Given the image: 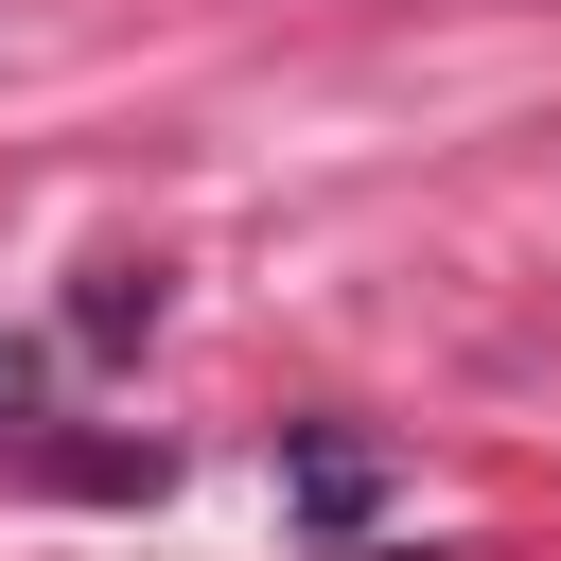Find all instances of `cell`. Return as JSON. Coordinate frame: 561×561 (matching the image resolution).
I'll return each mask as SVG.
<instances>
[]
</instances>
